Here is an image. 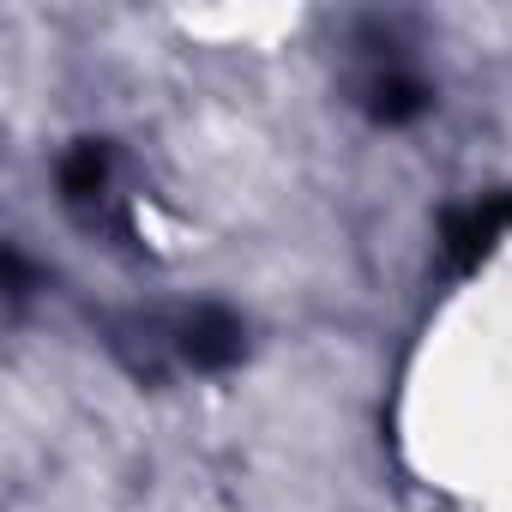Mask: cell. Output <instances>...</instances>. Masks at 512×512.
<instances>
[{
  "mask_svg": "<svg viewBox=\"0 0 512 512\" xmlns=\"http://www.w3.org/2000/svg\"><path fill=\"white\" fill-rule=\"evenodd\" d=\"M61 199L67 211L85 223V229H103V235H127V193H121V157L115 145L103 139H79L67 157H61Z\"/></svg>",
  "mask_w": 512,
  "mask_h": 512,
  "instance_id": "obj_1",
  "label": "cell"
},
{
  "mask_svg": "<svg viewBox=\"0 0 512 512\" xmlns=\"http://www.w3.org/2000/svg\"><path fill=\"white\" fill-rule=\"evenodd\" d=\"M356 103L380 121V127H404L428 109V85L410 67V55L392 37H374L362 49V73H356Z\"/></svg>",
  "mask_w": 512,
  "mask_h": 512,
  "instance_id": "obj_2",
  "label": "cell"
}]
</instances>
